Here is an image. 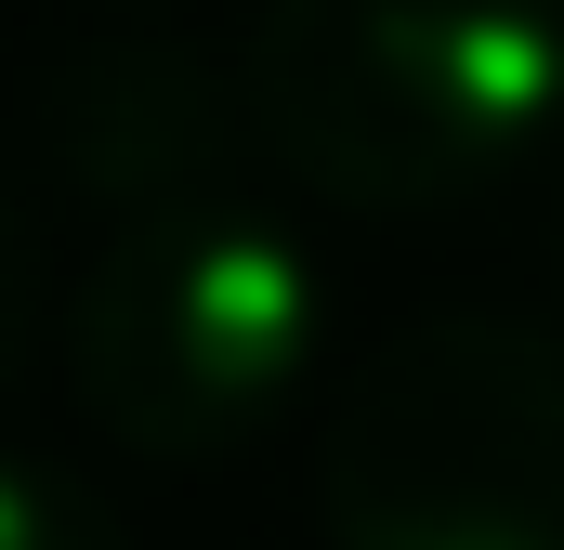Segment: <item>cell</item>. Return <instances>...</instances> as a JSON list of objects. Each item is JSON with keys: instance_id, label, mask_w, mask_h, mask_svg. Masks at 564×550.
<instances>
[{"instance_id": "obj_1", "label": "cell", "mask_w": 564, "mask_h": 550, "mask_svg": "<svg viewBox=\"0 0 564 550\" xmlns=\"http://www.w3.org/2000/svg\"><path fill=\"white\" fill-rule=\"evenodd\" d=\"M263 144L341 210H446L564 119V0H263Z\"/></svg>"}, {"instance_id": "obj_2", "label": "cell", "mask_w": 564, "mask_h": 550, "mask_svg": "<svg viewBox=\"0 0 564 550\" xmlns=\"http://www.w3.org/2000/svg\"><path fill=\"white\" fill-rule=\"evenodd\" d=\"M328 550H564V341L525 315L394 328L328 419Z\"/></svg>"}, {"instance_id": "obj_3", "label": "cell", "mask_w": 564, "mask_h": 550, "mask_svg": "<svg viewBox=\"0 0 564 550\" xmlns=\"http://www.w3.org/2000/svg\"><path fill=\"white\" fill-rule=\"evenodd\" d=\"M302 354H315V263L250 197H197L106 237V263L66 301V381L144 459H224L237 432L276 419Z\"/></svg>"}, {"instance_id": "obj_4", "label": "cell", "mask_w": 564, "mask_h": 550, "mask_svg": "<svg viewBox=\"0 0 564 550\" xmlns=\"http://www.w3.org/2000/svg\"><path fill=\"white\" fill-rule=\"evenodd\" d=\"M263 144V106L224 53L171 40V26H119V40H79L53 53L40 79V157L79 210H106L119 237L158 210H197V197H237V157Z\"/></svg>"}, {"instance_id": "obj_5", "label": "cell", "mask_w": 564, "mask_h": 550, "mask_svg": "<svg viewBox=\"0 0 564 550\" xmlns=\"http://www.w3.org/2000/svg\"><path fill=\"white\" fill-rule=\"evenodd\" d=\"M0 550H132V525L53 459H0Z\"/></svg>"}, {"instance_id": "obj_6", "label": "cell", "mask_w": 564, "mask_h": 550, "mask_svg": "<svg viewBox=\"0 0 564 550\" xmlns=\"http://www.w3.org/2000/svg\"><path fill=\"white\" fill-rule=\"evenodd\" d=\"M26 328H40V250H26V210L0 197V381L26 367Z\"/></svg>"}]
</instances>
